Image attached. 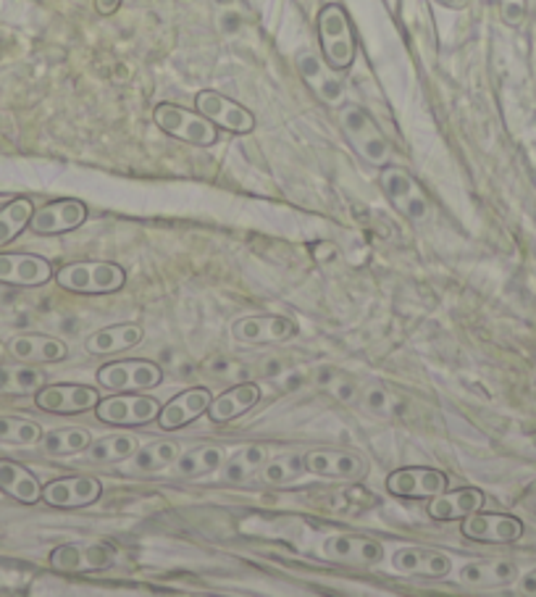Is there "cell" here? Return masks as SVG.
Returning a JSON list of instances; mask_svg holds the SVG:
<instances>
[{"label":"cell","mask_w":536,"mask_h":597,"mask_svg":"<svg viewBox=\"0 0 536 597\" xmlns=\"http://www.w3.org/2000/svg\"><path fill=\"white\" fill-rule=\"evenodd\" d=\"M55 282L79 295H109L127 284V271L111 261H74L55 271Z\"/></svg>","instance_id":"cell-1"},{"label":"cell","mask_w":536,"mask_h":597,"mask_svg":"<svg viewBox=\"0 0 536 597\" xmlns=\"http://www.w3.org/2000/svg\"><path fill=\"white\" fill-rule=\"evenodd\" d=\"M319 40L323 61L334 68V72H345L355 64L358 55V42L350 27V16L340 3L323 5L319 14Z\"/></svg>","instance_id":"cell-2"},{"label":"cell","mask_w":536,"mask_h":597,"mask_svg":"<svg viewBox=\"0 0 536 597\" xmlns=\"http://www.w3.org/2000/svg\"><path fill=\"white\" fill-rule=\"evenodd\" d=\"M340 127L345 132L347 142L355 148V153L371 166H386L390 164L392 148L386 142L382 129L377 127V122L366 114L360 105L345 103L340 105Z\"/></svg>","instance_id":"cell-3"},{"label":"cell","mask_w":536,"mask_h":597,"mask_svg":"<svg viewBox=\"0 0 536 597\" xmlns=\"http://www.w3.org/2000/svg\"><path fill=\"white\" fill-rule=\"evenodd\" d=\"M153 122L166 135L177 137V140L190 142V145L210 148L218 140V127L210 119H205L201 111H187L182 105L161 103L155 105Z\"/></svg>","instance_id":"cell-4"},{"label":"cell","mask_w":536,"mask_h":597,"mask_svg":"<svg viewBox=\"0 0 536 597\" xmlns=\"http://www.w3.org/2000/svg\"><path fill=\"white\" fill-rule=\"evenodd\" d=\"M98 384L114 393H142L164 382V371L153 360H111L98 369Z\"/></svg>","instance_id":"cell-5"},{"label":"cell","mask_w":536,"mask_h":597,"mask_svg":"<svg viewBox=\"0 0 536 597\" xmlns=\"http://www.w3.org/2000/svg\"><path fill=\"white\" fill-rule=\"evenodd\" d=\"M379 185H382L386 201L395 205L405 219L413 224L426 221L429 201L426 195H423L421 185L416 182L408 172L400 169V166H382Z\"/></svg>","instance_id":"cell-6"},{"label":"cell","mask_w":536,"mask_h":597,"mask_svg":"<svg viewBox=\"0 0 536 597\" xmlns=\"http://www.w3.org/2000/svg\"><path fill=\"white\" fill-rule=\"evenodd\" d=\"M161 403L148 395H109L101 397L95 416L111 427H142L158 419Z\"/></svg>","instance_id":"cell-7"},{"label":"cell","mask_w":536,"mask_h":597,"mask_svg":"<svg viewBox=\"0 0 536 597\" xmlns=\"http://www.w3.org/2000/svg\"><path fill=\"white\" fill-rule=\"evenodd\" d=\"M114 547L105 543H68L51 552V566L61 574H90L114 566Z\"/></svg>","instance_id":"cell-8"},{"label":"cell","mask_w":536,"mask_h":597,"mask_svg":"<svg viewBox=\"0 0 536 597\" xmlns=\"http://www.w3.org/2000/svg\"><path fill=\"white\" fill-rule=\"evenodd\" d=\"M460 534L471 543L505 545L519 543L523 537V521L510 513H471L460 521Z\"/></svg>","instance_id":"cell-9"},{"label":"cell","mask_w":536,"mask_h":597,"mask_svg":"<svg viewBox=\"0 0 536 597\" xmlns=\"http://www.w3.org/2000/svg\"><path fill=\"white\" fill-rule=\"evenodd\" d=\"M195 105L205 119H210L216 127L227 129V132L251 135L255 129V116L251 114V111H247L245 105L232 101V98L221 96V92H216V90L197 92Z\"/></svg>","instance_id":"cell-10"},{"label":"cell","mask_w":536,"mask_h":597,"mask_svg":"<svg viewBox=\"0 0 536 597\" xmlns=\"http://www.w3.org/2000/svg\"><path fill=\"white\" fill-rule=\"evenodd\" d=\"M321 556L340 566H377L384 558V545L360 534H332L323 539Z\"/></svg>","instance_id":"cell-11"},{"label":"cell","mask_w":536,"mask_h":597,"mask_svg":"<svg viewBox=\"0 0 536 597\" xmlns=\"http://www.w3.org/2000/svg\"><path fill=\"white\" fill-rule=\"evenodd\" d=\"M447 490V477L426 466H405L386 477V493L405 500H419V497H436Z\"/></svg>","instance_id":"cell-12"},{"label":"cell","mask_w":536,"mask_h":597,"mask_svg":"<svg viewBox=\"0 0 536 597\" xmlns=\"http://www.w3.org/2000/svg\"><path fill=\"white\" fill-rule=\"evenodd\" d=\"M103 484L95 477H64L53 479L42 487V503L51 508H87L95 500H101Z\"/></svg>","instance_id":"cell-13"},{"label":"cell","mask_w":536,"mask_h":597,"mask_svg":"<svg viewBox=\"0 0 536 597\" xmlns=\"http://www.w3.org/2000/svg\"><path fill=\"white\" fill-rule=\"evenodd\" d=\"M87 221V205L77 198H61L35 208L29 229L37 234H66L79 229Z\"/></svg>","instance_id":"cell-14"},{"label":"cell","mask_w":536,"mask_h":597,"mask_svg":"<svg viewBox=\"0 0 536 597\" xmlns=\"http://www.w3.org/2000/svg\"><path fill=\"white\" fill-rule=\"evenodd\" d=\"M98 401V390L87 384H46L35 393V406L48 414H85L95 410Z\"/></svg>","instance_id":"cell-15"},{"label":"cell","mask_w":536,"mask_h":597,"mask_svg":"<svg viewBox=\"0 0 536 597\" xmlns=\"http://www.w3.org/2000/svg\"><path fill=\"white\" fill-rule=\"evenodd\" d=\"M297 334V325L290 316L268 314V316H247V319L234 321L232 338L242 345H273V342H286Z\"/></svg>","instance_id":"cell-16"},{"label":"cell","mask_w":536,"mask_h":597,"mask_svg":"<svg viewBox=\"0 0 536 597\" xmlns=\"http://www.w3.org/2000/svg\"><path fill=\"white\" fill-rule=\"evenodd\" d=\"M55 277L51 261L33 253H0V284L42 288Z\"/></svg>","instance_id":"cell-17"},{"label":"cell","mask_w":536,"mask_h":597,"mask_svg":"<svg viewBox=\"0 0 536 597\" xmlns=\"http://www.w3.org/2000/svg\"><path fill=\"white\" fill-rule=\"evenodd\" d=\"M305 471L314 477L329 479H360L366 477V461L360 453L336 450V447H316L305 453Z\"/></svg>","instance_id":"cell-18"},{"label":"cell","mask_w":536,"mask_h":597,"mask_svg":"<svg viewBox=\"0 0 536 597\" xmlns=\"http://www.w3.org/2000/svg\"><path fill=\"white\" fill-rule=\"evenodd\" d=\"M392 569L405 576H426V580H445L452 571V561L447 552L432 547H400L392 556Z\"/></svg>","instance_id":"cell-19"},{"label":"cell","mask_w":536,"mask_h":597,"mask_svg":"<svg viewBox=\"0 0 536 597\" xmlns=\"http://www.w3.org/2000/svg\"><path fill=\"white\" fill-rule=\"evenodd\" d=\"M297 72H301L305 85L310 87V92L321 103L342 105V101H345V87L334 77V68L321 55H316L314 51L297 53Z\"/></svg>","instance_id":"cell-20"},{"label":"cell","mask_w":536,"mask_h":597,"mask_svg":"<svg viewBox=\"0 0 536 597\" xmlns=\"http://www.w3.org/2000/svg\"><path fill=\"white\" fill-rule=\"evenodd\" d=\"M210 401H214V395H210L208 388L184 390V393L174 395L171 401L161 408L158 427L166 429V432H174V429L192 424V421L201 419L203 414H208Z\"/></svg>","instance_id":"cell-21"},{"label":"cell","mask_w":536,"mask_h":597,"mask_svg":"<svg viewBox=\"0 0 536 597\" xmlns=\"http://www.w3.org/2000/svg\"><path fill=\"white\" fill-rule=\"evenodd\" d=\"M9 356H14L22 364H59L68 356L66 342L59 338H48V334H16L9 340Z\"/></svg>","instance_id":"cell-22"},{"label":"cell","mask_w":536,"mask_h":597,"mask_svg":"<svg viewBox=\"0 0 536 597\" xmlns=\"http://www.w3.org/2000/svg\"><path fill=\"white\" fill-rule=\"evenodd\" d=\"M486 497L476 487L445 490L442 495L429 497V516L434 521H463L465 516L482 511Z\"/></svg>","instance_id":"cell-23"},{"label":"cell","mask_w":536,"mask_h":597,"mask_svg":"<svg viewBox=\"0 0 536 597\" xmlns=\"http://www.w3.org/2000/svg\"><path fill=\"white\" fill-rule=\"evenodd\" d=\"M260 401V388L253 382H242L229 388L227 393L216 395L208 406V419L214 424H229V421L240 419L242 414L258 406Z\"/></svg>","instance_id":"cell-24"},{"label":"cell","mask_w":536,"mask_h":597,"mask_svg":"<svg viewBox=\"0 0 536 597\" xmlns=\"http://www.w3.org/2000/svg\"><path fill=\"white\" fill-rule=\"evenodd\" d=\"M227 450L221 445H197L192 450L179 453V458L168 466V474L177 479H195V477H205L214 474L227 461Z\"/></svg>","instance_id":"cell-25"},{"label":"cell","mask_w":536,"mask_h":597,"mask_svg":"<svg viewBox=\"0 0 536 597\" xmlns=\"http://www.w3.org/2000/svg\"><path fill=\"white\" fill-rule=\"evenodd\" d=\"M458 582L465 587H508L519 582V566L510 561H471L460 566Z\"/></svg>","instance_id":"cell-26"},{"label":"cell","mask_w":536,"mask_h":597,"mask_svg":"<svg viewBox=\"0 0 536 597\" xmlns=\"http://www.w3.org/2000/svg\"><path fill=\"white\" fill-rule=\"evenodd\" d=\"M0 490L24 506H35L42 500V484L33 471L16 461H0Z\"/></svg>","instance_id":"cell-27"},{"label":"cell","mask_w":536,"mask_h":597,"mask_svg":"<svg viewBox=\"0 0 536 597\" xmlns=\"http://www.w3.org/2000/svg\"><path fill=\"white\" fill-rule=\"evenodd\" d=\"M145 332L142 327L137 325H116V327H105L101 332L90 334L85 342L87 353L92 356H103V353H118V351H129V347L140 345Z\"/></svg>","instance_id":"cell-28"},{"label":"cell","mask_w":536,"mask_h":597,"mask_svg":"<svg viewBox=\"0 0 536 597\" xmlns=\"http://www.w3.org/2000/svg\"><path fill=\"white\" fill-rule=\"evenodd\" d=\"M179 445L174 440H155V443L140 447L132 458H129V471L135 474H158L179 458Z\"/></svg>","instance_id":"cell-29"},{"label":"cell","mask_w":536,"mask_h":597,"mask_svg":"<svg viewBox=\"0 0 536 597\" xmlns=\"http://www.w3.org/2000/svg\"><path fill=\"white\" fill-rule=\"evenodd\" d=\"M46 388V374L33 364H0V395H35Z\"/></svg>","instance_id":"cell-30"},{"label":"cell","mask_w":536,"mask_h":597,"mask_svg":"<svg viewBox=\"0 0 536 597\" xmlns=\"http://www.w3.org/2000/svg\"><path fill=\"white\" fill-rule=\"evenodd\" d=\"M137 450H140V447H137V440L132 434H109V437L92 440L85 453L87 458L95 463H118L129 461Z\"/></svg>","instance_id":"cell-31"},{"label":"cell","mask_w":536,"mask_h":597,"mask_svg":"<svg viewBox=\"0 0 536 597\" xmlns=\"http://www.w3.org/2000/svg\"><path fill=\"white\" fill-rule=\"evenodd\" d=\"M92 443V434L82 427H64L42 434L40 445L48 456H77L85 453Z\"/></svg>","instance_id":"cell-32"},{"label":"cell","mask_w":536,"mask_h":597,"mask_svg":"<svg viewBox=\"0 0 536 597\" xmlns=\"http://www.w3.org/2000/svg\"><path fill=\"white\" fill-rule=\"evenodd\" d=\"M268 461V450L264 445H247L240 453H234L232 458H227L221 466V479L224 482H245L247 477L260 471V466Z\"/></svg>","instance_id":"cell-33"},{"label":"cell","mask_w":536,"mask_h":597,"mask_svg":"<svg viewBox=\"0 0 536 597\" xmlns=\"http://www.w3.org/2000/svg\"><path fill=\"white\" fill-rule=\"evenodd\" d=\"M35 214V205L29 198H16V201L5 203L0 208V247L9 245L11 240H16L24 229L29 227V219Z\"/></svg>","instance_id":"cell-34"},{"label":"cell","mask_w":536,"mask_h":597,"mask_svg":"<svg viewBox=\"0 0 536 597\" xmlns=\"http://www.w3.org/2000/svg\"><path fill=\"white\" fill-rule=\"evenodd\" d=\"M303 474H308L303 456H279L260 466L258 479L264 484H271V487H284V484L297 482Z\"/></svg>","instance_id":"cell-35"},{"label":"cell","mask_w":536,"mask_h":597,"mask_svg":"<svg viewBox=\"0 0 536 597\" xmlns=\"http://www.w3.org/2000/svg\"><path fill=\"white\" fill-rule=\"evenodd\" d=\"M42 440L40 424L18 416H0V443L5 445H35Z\"/></svg>","instance_id":"cell-36"},{"label":"cell","mask_w":536,"mask_h":597,"mask_svg":"<svg viewBox=\"0 0 536 597\" xmlns=\"http://www.w3.org/2000/svg\"><path fill=\"white\" fill-rule=\"evenodd\" d=\"M363 408L371 419H392L395 416V401H392V393L384 390L382 384H373L371 390H366Z\"/></svg>","instance_id":"cell-37"},{"label":"cell","mask_w":536,"mask_h":597,"mask_svg":"<svg viewBox=\"0 0 536 597\" xmlns=\"http://www.w3.org/2000/svg\"><path fill=\"white\" fill-rule=\"evenodd\" d=\"M321 388L327 390V393H332L334 401L340 403H355V397H358V388H355V382H350L342 371H334V369L323 371Z\"/></svg>","instance_id":"cell-38"},{"label":"cell","mask_w":536,"mask_h":597,"mask_svg":"<svg viewBox=\"0 0 536 597\" xmlns=\"http://www.w3.org/2000/svg\"><path fill=\"white\" fill-rule=\"evenodd\" d=\"M500 14L508 27H521L526 18V0H500Z\"/></svg>","instance_id":"cell-39"},{"label":"cell","mask_w":536,"mask_h":597,"mask_svg":"<svg viewBox=\"0 0 536 597\" xmlns=\"http://www.w3.org/2000/svg\"><path fill=\"white\" fill-rule=\"evenodd\" d=\"M519 595L536 597V569H534V571H528L526 576H521V582H519Z\"/></svg>","instance_id":"cell-40"},{"label":"cell","mask_w":536,"mask_h":597,"mask_svg":"<svg viewBox=\"0 0 536 597\" xmlns=\"http://www.w3.org/2000/svg\"><path fill=\"white\" fill-rule=\"evenodd\" d=\"M122 5V0H95V11L101 16H114Z\"/></svg>","instance_id":"cell-41"},{"label":"cell","mask_w":536,"mask_h":597,"mask_svg":"<svg viewBox=\"0 0 536 597\" xmlns=\"http://www.w3.org/2000/svg\"><path fill=\"white\" fill-rule=\"evenodd\" d=\"M221 27H224V33H234V29L240 27V18H237L232 11H227V14L221 16Z\"/></svg>","instance_id":"cell-42"},{"label":"cell","mask_w":536,"mask_h":597,"mask_svg":"<svg viewBox=\"0 0 536 597\" xmlns=\"http://www.w3.org/2000/svg\"><path fill=\"white\" fill-rule=\"evenodd\" d=\"M237 3H240V0H216V5H218V9H224V11H232V9H237Z\"/></svg>","instance_id":"cell-43"},{"label":"cell","mask_w":536,"mask_h":597,"mask_svg":"<svg viewBox=\"0 0 536 597\" xmlns=\"http://www.w3.org/2000/svg\"><path fill=\"white\" fill-rule=\"evenodd\" d=\"M3 356H9V347H5L3 342H0V358H3Z\"/></svg>","instance_id":"cell-44"}]
</instances>
